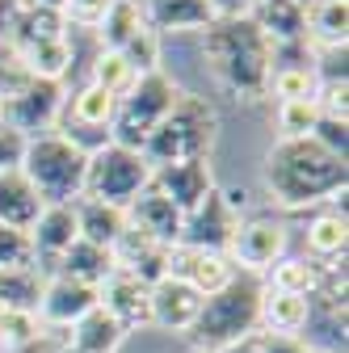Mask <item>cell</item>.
I'll list each match as a JSON object with an SVG mask.
<instances>
[{"label": "cell", "instance_id": "obj_1", "mask_svg": "<svg viewBox=\"0 0 349 353\" xmlns=\"http://www.w3.org/2000/svg\"><path fill=\"white\" fill-rule=\"evenodd\" d=\"M270 198L286 210L303 206H328L345 198L349 185V164L332 152H324L316 139H278L266 152V168H261Z\"/></svg>", "mask_w": 349, "mask_h": 353}, {"label": "cell", "instance_id": "obj_2", "mask_svg": "<svg viewBox=\"0 0 349 353\" xmlns=\"http://www.w3.org/2000/svg\"><path fill=\"white\" fill-rule=\"evenodd\" d=\"M202 55L219 84L236 101H261L270 97V55L274 42L257 30L252 17H232V21H210L202 30Z\"/></svg>", "mask_w": 349, "mask_h": 353}, {"label": "cell", "instance_id": "obj_3", "mask_svg": "<svg viewBox=\"0 0 349 353\" xmlns=\"http://www.w3.org/2000/svg\"><path fill=\"white\" fill-rule=\"evenodd\" d=\"M215 139H219V114H215V105L198 93H181L177 105L168 110V118L148 135L139 156L152 168L181 164V160H210Z\"/></svg>", "mask_w": 349, "mask_h": 353}, {"label": "cell", "instance_id": "obj_4", "mask_svg": "<svg viewBox=\"0 0 349 353\" xmlns=\"http://www.w3.org/2000/svg\"><path fill=\"white\" fill-rule=\"evenodd\" d=\"M84 172H89V156L76 143H68L59 130L26 139L21 156V176L34 185V194L47 202H76L84 194Z\"/></svg>", "mask_w": 349, "mask_h": 353}, {"label": "cell", "instance_id": "obj_5", "mask_svg": "<svg viewBox=\"0 0 349 353\" xmlns=\"http://www.w3.org/2000/svg\"><path fill=\"white\" fill-rule=\"evenodd\" d=\"M261 290L266 282L252 274H236L223 290H215L210 299H202V312L190 328L194 345L202 349H223L240 336L257 332V307H261Z\"/></svg>", "mask_w": 349, "mask_h": 353}, {"label": "cell", "instance_id": "obj_6", "mask_svg": "<svg viewBox=\"0 0 349 353\" xmlns=\"http://www.w3.org/2000/svg\"><path fill=\"white\" fill-rule=\"evenodd\" d=\"M181 97V88L177 80H172L168 72H148L139 76L135 84H130V93L118 97L114 105V122H110V139L130 148V152H143L148 135L168 118V110L177 105Z\"/></svg>", "mask_w": 349, "mask_h": 353}, {"label": "cell", "instance_id": "obj_7", "mask_svg": "<svg viewBox=\"0 0 349 353\" xmlns=\"http://www.w3.org/2000/svg\"><path fill=\"white\" fill-rule=\"evenodd\" d=\"M148 185H152V164L122 143H106L101 152L89 156V172H84L80 198H101V202L126 210Z\"/></svg>", "mask_w": 349, "mask_h": 353}, {"label": "cell", "instance_id": "obj_8", "mask_svg": "<svg viewBox=\"0 0 349 353\" xmlns=\"http://www.w3.org/2000/svg\"><path fill=\"white\" fill-rule=\"evenodd\" d=\"M286 244H290V232L278 214H244L228 244V261L236 265V274L261 278L286 256Z\"/></svg>", "mask_w": 349, "mask_h": 353}, {"label": "cell", "instance_id": "obj_9", "mask_svg": "<svg viewBox=\"0 0 349 353\" xmlns=\"http://www.w3.org/2000/svg\"><path fill=\"white\" fill-rule=\"evenodd\" d=\"M240 210H244V194L240 190H219L215 185L210 198L181 219V244L206 248V252H228L240 219H244Z\"/></svg>", "mask_w": 349, "mask_h": 353}, {"label": "cell", "instance_id": "obj_10", "mask_svg": "<svg viewBox=\"0 0 349 353\" xmlns=\"http://www.w3.org/2000/svg\"><path fill=\"white\" fill-rule=\"evenodd\" d=\"M63 101H68L63 84H55V80H34L30 76L13 97L0 101V122L13 126V130H21L26 139L47 135V130H55V122L63 114Z\"/></svg>", "mask_w": 349, "mask_h": 353}, {"label": "cell", "instance_id": "obj_11", "mask_svg": "<svg viewBox=\"0 0 349 353\" xmlns=\"http://www.w3.org/2000/svg\"><path fill=\"white\" fill-rule=\"evenodd\" d=\"M97 307L118 320V328L126 336L139 332V328H152V286H143L139 278H130L122 270H114L97 286Z\"/></svg>", "mask_w": 349, "mask_h": 353}, {"label": "cell", "instance_id": "obj_12", "mask_svg": "<svg viewBox=\"0 0 349 353\" xmlns=\"http://www.w3.org/2000/svg\"><path fill=\"white\" fill-rule=\"evenodd\" d=\"M168 278H181L190 290L210 299L215 290H223L236 278V265L228 261V252H206V248H190V244H172L168 248Z\"/></svg>", "mask_w": 349, "mask_h": 353}, {"label": "cell", "instance_id": "obj_13", "mask_svg": "<svg viewBox=\"0 0 349 353\" xmlns=\"http://www.w3.org/2000/svg\"><path fill=\"white\" fill-rule=\"evenodd\" d=\"M80 240L76 232V206L72 202H47L38 210L34 228H30V244H34V265L42 274H51V265Z\"/></svg>", "mask_w": 349, "mask_h": 353}, {"label": "cell", "instance_id": "obj_14", "mask_svg": "<svg viewBox=\"0 0 349 353\" xmlns=\"http://www.w3.org/2000/svg\"><path fill=\"white\" fill-rule=\"evenodd\" d=\"M152 190L164 194L181 214H190V210H198L210 198L215 176H210V164L206 160H181V164L152 168Z\"/></svg>", "mask_w": 349, "mask_h": 353}, {"label": "cell", "instance_id": "obj_15", "mask_svg": "<svg viewBox=\"0 0 349 353\" xmlns=\"http://www.w3.org/2000/svg\"><path fill=\"white\" fill-rule=\"evenodd\" d=\"M97 307V290L93 286H80L72 278H59L51 274L47 286H42V299H38V320L42 328H72L76 320H84Z\"/></svg>", "mask_w": 349, "mask_h": 353}, {"label": "cell", "instance_id": "obj_16", "mask_svg": "<svg viewBox=\"0 0 349 353\" xmlns=\"http://www.w3.org/2000/svg\"><path fill=\"white\" fill-rule=\"evenodd\" d=\"M202 312V294L181 278H160L152 286V328L160 332H190Z\"/></svg>", "mask_w": 349, "mask_h": 353}, {"label": "cell", "instance_id": "obj_17", "mask_svg": "<svg viewBox=\"0 0 349 353\" xmlns=\"http://www.w3.org/2000/svg\"><path fill=\"white\" fill-rule=\"evenodd\" d=\"M181 210L172 206L164 194H156L152 185L126 206V223L135 228V232H143L148 240H156V244H164V248H172V244H181Z\"/></svg>", "mask_w": 349, "mask_h": 353}, {"label": "cell", "instance_id": "obj_18", "mask_svg": "<svg viewBox=\"0 0 349 353\" xmlns=\"http://www.w3.org/2000/svg\"><path fill=\"white\" fill-rule=\"evenodd\" d=\"M303 244L320 265H332V261H345V244H349V223H345V198L341 202H328L324 210H316L308 219V232H303Z\"/></svg>", "mask_w": 349, "mask_h": 353}, {"label": "cell", "instance_id": "obj_19", "mask_svg": "<svg viewBox=\"0 0 349 353\" xmlns=\"http://www.w3.org/2000/svg\"><path fill=\"white\" fill-rule=\"evenodd\" d=\"M143 21L156 34H186V30H206L215 17L206 0H139Z\"/></svg>", "mask_w": 349, "mask_h": 353}, {"label": "cell", "instance_id": "obj_20", "mask_svg": "<svg viewBox=\"0 0 349 353\" xmlns=\"http://www.w3.org/2000/svg\"><path fill=\"white\" fill-rule=\"evenodd\" d=\"M51 274H59V278H72V282H80V286H101L110 274H114V252L110 248H101V244H89V240H76L55 265H51ZM47 274V278H51Z\"/></svg>", "mask_w": 349, "mask_h": 353}, {"label": "cell", "instance_id": "obj_21", "mask_svg": "<svg viewBox=\"0 0 349 353\" xmlns=\"http://www.w3.org/2000/svg\"><path fill=\"white\" fill-rule=\"evenodd\" d=\"M308 328V299L282 294V290H261L257 307V332H274V336H303Z\"/></svg>", "mask_w": 349, "mask_h": 353}, {"label": "cell", "instance_id": "obj_22", "mask_svg": "<svg viewBox=\"0 0 349 353\" xmlns=\"http://www.w3.org/2000/svg\"><path fill=\"white\" fill-rule=\"evenodd\" d=\"M126 341V332L118 328L114 316H106L101 307H93L84 320H76L72 328H63V349L68 353H118Z\"/></svg>", "mask_w": 349, "mask_h": 353}, {"label": "cell", "instance_id": "obj_23", "mask_svg": "<svg viewBox=\"0 0 349 353\" xmlns=\"http://www.w3.org/2000/svg\"><path fill=\"white\" fill-rule=\"evenodd\" d=\"M72 206H76V232H80V240L114 248L118 236L126 232V210L122 206H110L101 198H76Z\"/></svg>", "mask_w": 349, "mask_h": 353}, {"label": "cell", "instance_id": "obj_24", "mask_svg": "<svg viewBox=\"0 0 349 353\" xmlns=\"http://www.w3.org/2000/svg\"><path fill=\"white\" fill-rule=\"evenodd\" d=\"M312 47H345L349 42V0H308L303 5Z\"/></svg>", "mask_w": 349, "mask_h": 353}, {"label": "cell", "instance_id": "obj_25", "mask_svg": "<svg viewBox=\"0 0 349 353\" xmlns=\"http://www.w3.org/2000/svg\"><path fill=\"white\" fill-rule=\"evenodd\" d=\"M248 17L257 21V30L270 42H295L308 38V26H303V5L299 0H257L248 9Z\"/></svg>", "mask_w": 349, "mask_h": 353}, {"label": "cell", "instance_id": "obj_26", "mask_svg": "<svg viewBox=\"0 0 349 353\" xmlns=\"http://www.w3.org/2000/svg\"><path fill=\"white\" fill-rule=\"evenodd\" d=\"M17 59L26 63V72L34 80H55V84H63V76L72 72L76 51H72L68 34H63V38H42V42H30V47H17Z\"/></svg>", "mask_w": 349, "mask_h": 353}, {"label": "cell", "instance_id": "obj_27", "mask_svg": "<svg viewBox=\"0 0 349 353\" xmlns=\"http://www.w3.org/2000/svg\"><path fill=\"white\" fill-rule=\"evenodd\" d=\"M38 210H42V198L34 194V185L21 176V168L0 176V223L17 228V232H30Z\"/></svg>", "mask_w": 349, "mask_h": 353}, {"label": "cell", "instance_id": "obj_28", "mask_svg": "<svg viewBox=\"0 0 349 353\" xmlns=\"http://www.w3.org/2000/svg\"><path fill=\"white\" fill-rule=\"evenodd\" d=\"M68 34V21L59 9H47V5H34V0H21L17 5V21H13V34H9V47H30V42H42V38H63Z\"/></svg>", "mask_w": 349, "mask_h": 353}, {"label": "cell", "instance_id": "obj_29", "mask_svg": "<svg viewBox=\"0 0 349 353\" xmlns=\"http://www.w3.org/2000/svg\"><path fill=\"white\" fill-rule=\"evenodd\" d=\"M47 286V274L38 265H21V270H0V312H34Z\"/></svg>", "mask_w": 349, "mask_h": 353}, {"label": "cell", "instance_id": "obj_30", "mask_svg": "<svg viewBox=\"0 0 349 353\" xmlns=\"http://www.w3.org/2000/svg\"><path fill=\"white\" fill-rule=\"evenodd\" d=\"M270 290H282V294H299V299H312L324 282V265L312 261V256H282L274 270L266 274Z\"/></svg>", "mask_w": 349, "mask_h": 353}, {"label": "cell", "instance_id": "obj_31", "mask_svg": "<svg viewBox=\"0 0 349 353\" xmlns=\"http://www.w3.org/2000/svg\"><path fill=\"white\" fill-rule=\"evenodd\" d=\"M143 9H139V0H114V5L106 9L101 26H97V42H101V51H122L130 38H135L143 30Z\"/></svg>", "mask_w": 349, "mask_h": 353}, {"label": "cell", "instance_id": "obj_32", "mask_svg": "<svg viewBox=\"0 0 349 353\" xmlns=\"http://www.w3.org/2000/svg\"><path fill=\"white\" fill-rule=\"evenodd\" d=\"M320 80L316 68H274L270 72V97L278 101H316Z\"/></svg>", "mask_w": 349, "mask_h": 353}, {"label": "cell", "instance_id": "obj_33", "mask_svg": "<svg viewBox=\"0 0 349 353\" xmlns=\"http://www.w3.org/2000/svg\"><path fill=\"white\" fill-rule=\"evenodd\" d=\"M135 80H139L135 68H130L118 51H101L97 63H93V80H89V84L106 88L110 97H122V93H130V84H135Z\"/></svg>", "mask_w": 349, "mask_h": 353}, {"label": "cell", "instance_id": "obj_34", "mask_svg": "<svg viewBox=\"0 0 349 353\" xmlns=\"http://www.w3.org/2000/svg\"><path fill=\"white\" fill-rule=\"evenodd\" d=\"M320 122L316 101H278V139H312Z\"/></svg>", "mask_w": 349, "mask_h": 353}, {"label": "cell", "instance_id": "obj_35", "mask_svg": "<svg viewBox=\"0 0 349 353\" xmlns=\"http://www.w3.org/2000/svg\"><path fill=\"white\" fill-rule=\"evenodd\" d=\"M130 68H135V76H148V72H160V34L156 30H139L135 38L126 42V47L118 51Z\"/></svg>", "mask_w": 349, "mask_h": 353}, {"label": "cell", "instance_id": "obj_36", "mask_svg": "<svg viewBox=\"0 0 349 353\" xmlns=\"http://www.w3.org/2000/svg\"><path fill=\"white\" fill-rule=\"evenodd\" d=\"M42 332V320L34 312H5L0 316V353H17Z\"/></svg>", "mask_w": 349, "mask_h": 353}, {"label": "cell", "instance_id": "obj_37", "mask_svg": "<svg viewBox=\"0 0 349 353\" xmlns=\"http://www.w3.org/2000/svg\"><path fill=\"white\" fill-rule=\"evenodd\" d=\"M21 265H34L30 232H17V228L0 223V270H21Z\"/></svg>", "mask_w": 349, "mask_h": 353}, {"label": "cell", "instance_id": "obj_38", "mask_svg": "<svg viewBox=\"0 0 349 353\" xmlns=\"http://www.w3.org/2000/svg\"><path fill=\"white\" fill-rule=\"evenodd\" d=\"M312 139L324 148V152H332V156H349V122L345 118H324L320 114V122H316V130H312Z\"/></svg>", "mask_w": 349, "mask_h": 353}, {"label": "cell", "instance_id": "obj_39", "mask_svg": "<svg viewBox=\"0 0 349 353\" xmlns=\"http://www.w3.org/2000/svg\"><path fill=\"white\" fill-rule=\"evenodd\" d=\"M110 5H114V0H68V5H63L59 13H63V21H68V26H80V30H97Z\"/></svg>", "mask_w": 349, "mask_h": 353}, {"label": "cell", "instance_id": "obj_40", "mask_svg": "<svg viewBox=\"0 0 349 353\" xmlns=\"http://www.w3.org/2000/svg\"><path fill=\"white\" fill-rule=\"evenodd\" d=\"M26 80H30V72H26V63L17 59V51L9 47V42H0V101L13 97Z\"/></svg>", "mask_w": 349, "mask_h": 353}, {"label": "cell", "instance_id": "obj_41", "mask_svg": "<svg viewBox=\"0 0 349 353\" xmlns=\"http://www.w3.org/2000/svg\"><path fill=\"white\" fill-rule=\"evenodd\" d=\"M21 156H26V135L0 122V176H5V172H17V168H21Z\"/></svg>", "mask_w": 349, "mask_h": 353}, {"label": "cell", "instance_id": "obj_42", "mask_svg": "<svg viewBox=\"0 0 349 353\" xmlns=\"http://www.w3.org/2000/svg\"><path fill=\"white\" fill-rule=\"evenodd\" d=\"M257 336L266 353H312V345L303 336H274V332H257Z\"/></svg>", "mask_w": 349, "mask_h": 353}, {"label": "cell", "instance_id": "obj_43", "mask_svg": "<svg viewBox=\"0 0 349 353\" xmlns=\"http://www.w3.org/2000/svg\"><path fill=\"white\" fill-rule=\"evenodd\" d=\"M206 9L215 21H232V17H248L252 0H206Z\"/></svg>", "mask_w": 349, "mask_h": 353}, {"label": "cell", "instance_id": "obj_44", "mask_svg": "<svg viewBox=\"0 0 349 353\" xmlns=\"http://www.w3.org/2000/svg\"><path fill=\"white\" fill-rule=\"evenodd\" d=\"M17 5H21V0H0V42H9V34H13Z\"/></svg>", "mask_w": 349, "mask_h": 353}, {"label": "cell", "instance_id": "obj_45", "mask_svg": "<svg viewBox=\"0 0 349 353\" xmlns=\"http://www.w3.org/2000/svg\"><path fill=\"white\" fill-rule=\"evenodd\" d=\"M219 353H266V349H261V336L252 332V336H240V341H232V345H223Z\"/></svg>", "mask_w": 349, "mask_h": 353}, {"label": "cell", "instance_id": "obj_46", "mask_svg": "<svg viewBox=\"0 0 349 353\" xmlns=\"http://www.w3.org/2000/svg\"><path fill=\"white\" fill-rule=\"evenodd\" d=\"M34 5H47V9H63L68 0H34Z\"/></svg>", "mask_w": 349, "mask_h": 353}, {"label": "cell", "instance_id": "obj_47", "mask_svg": "<svg viewBox=\"0 0 349 353\" xmlns=\"http://www.w3.org/2000/svg\"><path fill=\"white\" fill-rule=\"evenodd\" d=\"M186 353H219V349H202V345H190Z\"/></svg>", "mask_w": 349, "mask_h": 353}, {"label": "cell", "instance_id": "obj_48", "mask_svg": "<svg viewBox=\"0 0 349 353\" xmlns=\"http://www.w3.org/2000/svg\"><path fill=\"white\" fill-rule=\"evenodd\" d=\"M312 353H328V349H312Z\"/></svg>", "mask_w": 349, "mask_h": 353}, {"label": "cell", "instance_id": "obj_49", "mask_svg": "<svg viewBox=\"0 0 349 353\" xmlns=\"http://www.w3.org/2000/svg\"><path fill=\"white\" fill-rule=\"evenodd\" d=\"M299 5H308V0H299Z\"/></svg>", "mask_w": 349, "mask_h": 353}, {"label": "cell", "instance_id": "obj_50", "mask_svg": "<svg viewBox=\"0 0 349 353\" xmlns=\"http://www.w3.org/2000/svg\"><path fill=\"white\" fill-rule=\"evenodd\" d=\"M0 316H5V312H0Z\"/></svg>", "mask_w": 349, "mask_h": 353}, {"label": "cell", "instance_id": "obj_51", "mask_svg": "<svg viewBox=\"0 0 349 353\" xmlns=\"http://www.w3.org/2000/svg\"><path fill=\"white\" fill-rule=\"evenodd\" d=\"M252 5H257V0H252Z\"/></svg>", "mask_w": 349, "mask_h": 353}]
</instances>
